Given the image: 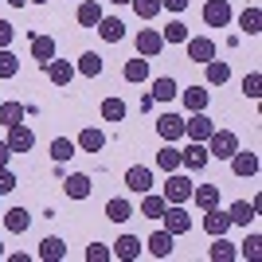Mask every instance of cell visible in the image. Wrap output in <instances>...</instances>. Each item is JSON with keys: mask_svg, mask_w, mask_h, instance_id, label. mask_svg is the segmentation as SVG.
I'll list each match as a JSON object with an SVG mask.
<instances>
[{"mask_svg": "<svg viewBox=\"0 0 262 262\" xmlns=\"http://www.w3.org/2000/svg\"><path fill=\"white\" fill-rule=\"evenodd\" d=\"M157 168H161V172H176V168H180V149H172V141L157 153Z\"/></svg>", "mask_w": 262, "mask_h": 262, "instance_id": "cell-34", "label": "cell"}, {"mask_svg": "<svg viewBox=\"0 0 262 262\" xmlns=\"http://www.w3.org/2000/svg\"><path fill=\"white\" fill-rule=\"evenodd\" d=\"M243 94H247V98H258L262 94V75L258 71H251V75L243 78Z\"/></svg>", "mask_w": 262, "mask_h": 262, "instance_id": "cell-42", "label": "cell"}, {"mask_svg": "<svg viewBox=\"0 0 262 262\" xmlns=\"http://www.w3.org/2000/svg\"><path fill=\"white\" fill-rule=\"evenodd\" d=\"M192 200H196V208H215L219 204V184H196L192 188Z\"/></svg>", "mask_w": 262, "mask_h": 262, "instance_id": "cell-29", "label": "cell"}, {"mask_svg": "<svg viewBox=\"0 0 262 262\" xmlns=\"http://www.w3.org/2000/svg\"><path fill=\"white\" fill-rule=\"evenodd\" d=\"M204 24H208V28H227L231 24V4L227 0H208V4H204Z\"/></svg>", "mask_w": 262, "mask_h": 262, "instance_id": "cell-6", "label": "cell"}, {"mask_svg": "<svg viewBox=\"0 0 262 262\" xmlns=\"http://www.w3.org/2000/svg\"><path fill=\"white\" fill-rule=\"evenodd\" d=\"M12 39H16V28L8 20H0V47H12Z\"/></svg>", "mask_w": 262, "mask_h": 262, "instance_id": "cell-46", "label": "cell"}, {"mask_svg": "<svg viewBox=\"0 0 262 262\" xmlns=\"http://www.w3.org/2000/svg\"><path fill=\"white\" fill-rule=\"evenodd\" d=\"M184 43H188V59H196V63H211L215 59V43H211L208 35H192Z\"/></svg>", "mask_w": 262, "mask_h": 262, "instance_id": "cell-14", "label": "cell"}, {"mask_svg": "<svg viewBox=\"0 0 262 262\" xmlns=\"http://www.w3.org/2000/svg\"><path fill=\"white\" fill-rule=\"evenodd\" d=\"M145 251L153 254V258H168V254H172V235H168V231H153L149 243H145Z\"/></svg>", "mask_w": 262, "mask_h": 262, "instance_id": "cell-21", "label": "cell"}, {"mask_svg": "<svg viewBox=\"0 0 262 262\" xmlns=\"http://www.w3.org/2000/svg\"><path fill=\"white\" fill-rule=\"evenodd\" d=\"M176 94H180V86H176L172 78H157L153 82V102H172Z\"/></svg>", "mask_w": 262, "mask_h": 262, "instance_id": "cell-37", "label": "cell"}, {"mask_svg": "<svg viewBox=\"0 0 262 262\" xmlns=\"http://www.w3.org/2000/svg\"><path fill=\"white\" fill-rule=\"evenodd\" d=\"M0 200H4V196H0Z\"/></svg>", "mask_w": 262, "mask_h": 262, "instance_id": "cell-53", "label": "cell"}, {"mask_svg": "<svg viewBox=\"0 0 262 262\" xmlns=\"http://www.w3.org/2000/svg\"><path fill=\"white\" fill-rule=\"evenodd\" d=\"M39 258L43 262H63L67 258V243L59 239V235H47V239L39 243Z\"/></svg>", "mask_w": 262, "mask_h": 262, "instance_id": "cell-20", "label": "cell"}, {"mask_svg": "<svg viewBox=\"0 0 262 262\" xmlns=\"http://www.w3.org/2000/svg\"><path fill=\"white\" fill-rule=\"evenodd\" d=\"M208 161H211V153H208V145H204V141H188L184 153H180V164H184V168H192V172L208 168Z\"/></svg>", "mask_w": 262, "mask_h": 262, "instance_id": "cell-4", "label": "cell"}, {"mask_svg": "<svg viewBox=\"0 0 262 262\" xmlns=\"http://www.w3.org/2000/svg\"><path fill=\"white\" fill-rule=\"evenodd\" d=\"M211 129H215V125H211V118H204V114H196V118L184 121V137L188 141H208Z\"/></svg>", "mask_w": 262, "mask_h": 262, "instance_id": "cell-16", "label": "cell"}, {"mask_svg": "<svg viewBox=\"0 0 262 262\" xmlns=\"http://www.w3.org/2000/svg\"><path fill=\"white\" fill-rule=\"evenodd\" d=\"M204 145H208V153L215 157V161H231V153L239 149V137H235L231 129H211V137Z\"/></svg>", "mask_w": 262, "mask_h": 262, "instance_id": "cell-1", "label": "cell"}, {"mask_svg": "<svg viewBox=\"0 0 262 262\" xmlns=\"http://www.w3.org/2000/svg\"><path fill=\"white\" fill-rule=\"evenodd\" d=\"M161 39H164V43H184V39H188V28H184L180 20H172V24L161 32Z\"/></svg>", "mask_w": 262, "mask_h": 262, "instance_id": "cell-40", "label": "cell"}, {"mask_svg": "<svg viewBox=\"0 0 262 262\" xmlns=\"http://www.w3.org/2000/svg\"><path fill=\"white\" fill-rule=\"evenodd\" d=\"M8 4H12V8H24V4H28V0H8Z\"/></svg>", "mask_w": 262, "mask_h": 262, "instance_id": "cell-49", "label": "cell"}, {"mask_svg": "<svg viewBox=\"0 0 262 262\" xmlns=\"http://www.w3.org/2000/svg\"><path fill=\"white\" fill-rule=\"evenodd\" d=\"M35 145V133L24 125V121H16V125H8V149L12 153H28Z\"/></svg>", "mask_w": 262, "mask_h": 262, "instance_id": "cell-10", "label": "cell"}, {"mask_svg": "<svg viewBox=\"0 0 262 262\" xmlns=\"http://www.w3.org/2000/svg\"><path fill=\"white\" fill-rule=\"evenodd\" d=\"M98 20H102V4L82 0V4H78V24H82V28H98Z\"/></svg>", "mask_w": 262, "mask_h": 262, "instance_id": "cell-32", "label": "cell"}, {"mask_svg": "<svg viewBox=\"0 0 262 262\" xmlns=\"http://www.w3.org/2000/svg\"><path fill=\"white\" fill-rule=\"evenodd\" d=\"M208 258H211V262H235V258H239V247H235V243H227L223 235H215V247L208 251Z\"/></svg>", "mask_w": 262, "mask_h": 262, "instance_id": "cell-26", "label": "cell"}, {"mask_svg": "<svg viewBox=\"0 0 262 262\" xmlns=\"http://www.w3.org/2000/svg\"><path fill=\"white\" fill-rule=\"evenodd\" d=\"M75 145L82 149V153H102V149H106V133L102 129H82Z\"/></svg>", "mask_w": 262, "mask_h": 262, "instance_id": "cell-23", "label": "cell"}, {"mask_svg": "<svg viewBox=\"0 0 262 262\" xmlns=\"http://www.w3.org/2000/svg\"><path fill=\"white\" fill-rule=\"evenodd\" d=\"M102 118L106 121H125V102L121 98H106L102 102Z\"/></svg>", "mask_w": 262, "mask_h": 262, "instance_id": "cell-39", "label": "cell"}, {"mask_svg": "<svg viewBox=\"0 0 262 262\" xmlns=\"http://www.w3.org/2000/svg\"><path fill=\"white\" fill-rule=\"evenodd\" d=\"M16 184H20V180H16V172H12L8 164H4V168H0V196H8Z\"/></svg>", "mask_w": 262, "mask_h": 262, "instance_id": "cell-45", "label": "cell"}, {"mask_svg": "<svg viewBox=\"0 0 262 262\" xmlns=\"http://www.w3.org/2000/svg\"><path fill=\"white\" fill-rule=\"evenodd\" d=\"M164 208H168V204H164V196H157L153 188H149V192H145V200H141V215H145V219H161Z\"/></svg>", "mask_w": 262, "mask_h": 262, "instance_id": "cell-30", "label": "cell"}, {"mask_svg": "<svg viewBox=\"0 0 262 262\" xmlns=\"http://www.w3.org/2000/svg\"><path fill=\"white\" fill-rule=\"evenodd\" d=\"M125 184H129V192L145 196V192L153 188V168H145V164H133L129 172H125Z\"/></svg>", "mask_w": 262, "mask_h": 262, "instance_id": "cell-13", "label": "cell"}, {"mask_svg": "<svg viewBox=\"0 0 262 262\" xmlns=\"http://www.w3.org/2000/svg\"><path fill=\"white\" fill-rule=\"evenodd\" d=\"M157 133H161V141H180L184 137V118L180 114H161L157 118Z\"/></svg>", "mask_w": 262, "mask_h": 262, "instance_id": "cell-8", "label": "cell"}, {"mask_svg": "<svg viewBox=\"0 0 262 262\" xmlns=\"http://www.w3.org/2000/svg\"><path fill=\"white\" fill-rule=\"evenodd\" d=\"M204 75H208V86H223L231 78V67L223 59H211V63H204Z\"/></svg>", "mask_w": 262, "mask_h": 262, "instance_id": "cell-28", "label": "cell"}, {"mask_svg": "<svg viewBox=\"0 0 262 262\" xmlns=\"http://www.w3.org/2000/svg\"><path fill=\"white\" fill-rule=\"evenodd\" d=\"M192 180H188V176H180V172H168V180H164V204H188V200H192Z\"/></svg>", "mask_w": 262, "mask_h": 262, "instance_id": "cell-2", "label": "cell"}, {"mask_svg": "<svg viewBox=\"0 0 262 262\" xmlns=\"http://www.w3.org/2000/svg\"><path fill=\"white\" fill-rule=\"evenodd\" d=\"M32 4H47V0H32Z\"/></svg>", "mask_w": 262, "mask_h": 262, "instance_id": "cell-52", "label": "cell"}, {"mask_svg": "<svg viewBox=\"0 0 262 262\" xmlns=\"http://www.w3.org/2000/svg\"><path fill=\"white\" fill-rule=\"evenodd\" d=\"M161 223H164V231H168L172 239L192 231V215L184 211V204H168V208H164V215H161Z\"/></svg>", "mask_w": 262, "mask_h": 262, "instance_id": "cell-3", "label": "cell"}, {"mask_svg": "<svg viewBox=\"0 0 262 262\" xmlns=\"http://www.w3.org/2000/svg\"><path fill=\"white\" fill-rule=\"evenodd\" d=\"M231 172H235V176H243V180H247V176H254V172H258V153L235 149V153H231Z\"/></svg>", "mask_w": 262, "mask_h": 262, "instance_id": "cell-11", "label": "cell"}, {"mask_svg": "<svg viewBox=\"0 0 262 262\" xmlns=\"http://www.w3.org/2000/svg\"><path fill=\"white\" fill-rule=\"evenodd\" d=\"M110 4H129V0H110Z\"/></svg>", "mask_w": 262, "mask_h": 262, "instance_id": "cell-50", "label": "cell"}, {"mask_svg": "<svg viewBox=\"0 0 262 262\" xmlns=\"http://www.w3.org/2000/svg\"><path fill=\"white\" fill-rule=\"evenodd\" d=\"M98 35H102V43H121V39H125V24H121V16H102V20H98Z\"/></svg>", "mask_w": 262, "mask_h": 262, "instance_id": "cell-15", "label": "cell"}, {"mask_svg": "<svg viewBox=\"0 0 262 262\" xmlns=\"http://www.w3.org/2000/svg\"><path fill=\"white\" fill-rule=\"evenodd\" d=\"M0 258H4V243H0Z\"/></svg>", "mask_w": 262, "mask_h": 262, "instance_id": "cell-51", "label": "cell"}, {"mask_svg": "<svg viewBox=\"0 0 262 262\" xmlns=\"http://www.w3.org/2000/svg\"><path fill=\"white\" fill-rule=\"evenodd\" d=\"M254 208H258L254 200H235L227 215H231V223H239V227H247V223H254Z\"/></svg>", "mask_w": 262, "mask_h": 262, "instance_id": "cell-24", "label": "cell"}, {"mask_svg": "<svg viewBox=\"0 0 262 262\" xmlns=\"http://www.w3.org/2000/svg\"><path fill=\"white\" fill-rule=\"evenodd\" d=\"M12 161V149H8V141H0V168Z\"/></svg>", "mask_w": 262, "mask_h": 262, "instance_id": "cell-48", "label": "cell"}, {"mask_svg": "<svg viewBox=\"0 0 262 262\" xmlns=\"http://www.w3.org/2000/svg\"><path fill=\"white\" fill-rule=\"evenodd\" d=\"M204 231H208L211 239H215V235H227V231H231V215H227V211H219V204H215V208H204Z\"/></svg>", "mask_w": 262, "mask_h": 262, "instance_id": "cell-9", "label": "cell"}, {"mask_svg": "<svg viewBox=\"0 0 262 262\" xmlns=\"http://www.w3.org/2000/svg\"><path fill=\"white\" fill-rule=\"evenodd\" d=\"M161 51H164L161 32H157V28H145V32L137 35V55H141V59H157Z\"/></svg>", "mask_w": 262, "mask_h": 262, "instance_id": "cell-7", "label": "cell"}, {"mask_svg": "<svg viewBox=\"0 0 262 262\" xmlns=\"http://www.w3.org/2000/svg\"><path fill=\"white\" fill-rule=\"evenodd\" d=\"M176 98H184V106L192 110V114H204V110H208V102H211V90H208V86H184Z\"/></svg>", "mask_w": 262, "mask_h": 262, "instance_id": "cell-12", "label": "cell"}, {"mask_svg": "<svg viewBox=\"0 0 262 262\" xmlns=\"http://www.w3.org/2000/svg\"><path fill=\"white\" fill-rule=\"evenodd\" d=\"M262 251V235H247V243L239 247V258H258Z\"/></svg>", "mask_w": 262, "mask_h": 262, "instance_id": "cell-43", "label": "cell"}, {"mask_svg": "<svg viewBox=\"0 0 262 262\" xmlns=\"http://www.w3.org/2000/svg\"><path fill=\"white\" fill-rule=\"evenodd\" d=\"M145 78H149V59H141V55L129 59L125 63V82H145Z\"/></svg>", "mask_w": 262, "mask_h": 262, "instance_id": "cell-36", "label": "cell"}, {"mask_svg": "<svg viewBox=\"0 0 262 262\" xmlns=\"http://www.w3.org/2000/svg\"><path fill=\"white\" fill-rule=\"evenodd\" d=\"M4 227H8L12 235H24V231L32 227V215H28L24 208H8L4 211Z\"/></svg>", "mask_w": 262, "mask_h": 262, "instance_id": "cell-25", "label": "cell"}, {"mask_svg": "<svg viewBox=\"0 0 262 262\" xmlns=\"http://www.w3.org/2000/svg\"><path fill=\"white\" fill-rule=\"evenodd\" d=\"M106 258H114L106 243H90V247H86V262H106Z\"/></svg>", "mask_w": 262, "mask_h": 262, "instance_id": "cell-44", "label": "cell"}, {"mask_svg": "<svg viewBox=\"0 0 262 262\" xmlns=\"http://www.w3.org/2000/svg\"><path fill=\"white\" fill-rule=\"evenodd\" d=\"M110 254L121 258V262H133V258H141V254H145V243L137 239V235H121V239L110 247Z\"/></svg>", "mask_w": 262, "mask_h": 262, "instance_id": "cell-5", "label": "cell"}, {"mask_svg": "<svg viewBox=\"0 0 262 262\" xmlns=\"http://www.w3.org/2000/svg\"><path fill=\"white\" fill-rule=\"evenodd\" d=\"M75 149H78L75 141H67V137H55V141H51V161H55V164H67L71 157H75Z\"/></svg>", "mask_w": 262, "mask_h": 262, "instance_id": "cell-35", "label": "cell"}, {"mask_svg": "<svg viewBox=\"0 0 262 262\" xmlns=\"http://www.w3.org/2000/svg\"><path fill=\"white\" fill-rule=\"evenodd\" d=\"M16 75H20V59L8 47H0V78H16Z\"/></svg>", "mask_w": 262, "mask_h": 262, "instance_id": "cell-38", "label": "cell"}, {"mask_svg": "<svg viewBox=\"0 0 262 262\" xmlns=\"http://www.w3.org/2000/svg\"><path fill=\"white\" fill-rule=\"evenodd\" d=\"M106 219H114V223H125V219H133V204H129V200H121V196L106 200Z\"/></svg>", "mask_w": 262, "mask_h": 262, "instance_id": "cell-27", "label": "cell"}, {"mask_svg": "<svg viewBox=\"0 0 262 262\" xmlns=\"http://www.w3.org/2000/svg\"><path fill=\"white\" fill-rule=\"evenodd\" d=\"M239 28H243L247 35H258V32H262V12H258V4L243 8V16H239Z\"/></svg>", "mask_w": 262, "mask_h": 262, "instance_id": "cell-31", "label": "cell"}, {"mask_svg": "<svg viewBox=\"0 0 262 262\" xmlns=\"http://www.w3.org/2000/svg\"><path fill=\"white\" fill-rule=\"evenodd\" d=\"M43 71H47V78H51L55 86H67V82L75 78V63H67V59H51Z\"/></svg>", "mask_w": 262, "mask_h": 262, "instance_id": "cell-18", "label": "cell"}, {"mask_svg": "<svg viewBox=\"0 0 262 262\" xmlns=\"http://www.w3.org/2000/svg\"><path fill=\"white\" fill-rule=\"evenodd\" d=\"M161 8H168V12H184V8H188V0H161Z\"/></svg>", "mask_w": 262, "mask_h": 262, "instance_id": "cell-47", "label": "cell"}, {"mask_svg": "<svg viewBox=\"0 0 262 262\" xmlns=\"http://www.w3.org/2000/svg\"><path fill=\"white\" fill-rule=\"evenodd\" d=\"M32 59L39 67H47L55 59V39H51V35H32Z\"/></svg>", "mask_w": 262, "mask_h": 262, "instance_id": "cell-19", "label": "cell"}, {"mask_svg": "<svg viewBox=\"0 0 262 262\" xmlns=\"http://www.w3.org/2000/svg\"><path fill=\"white\" fill-rule=\"evenodd\" d=\"M16 121H24V102H4L0 98V125L8 129V125H16Z\"/></svg>", "mask_w": 262, "mask_h": 262, "instance_id": "cell-33", "label": "cell"}, {"mask_svg": "<svg viewBox=\"0 0 262 262\" xmlns=\"http://www.w3.org/2000/svg\"><path fill=\"white\" fill-rule=\"evenodd\" d=\"M102 55L98 51H86V55H78V63H75V75H86V78H98L102 75Z\"/></svg>", "mask_w": 262, "mask_h": 262, "instance_id": "cell-22", "label": "cell"}, {"mask_svg": "<svg viewBox=\"0 0 262 262\" xmlns=\"http://www.w3.org/2000/svg\"><path fill=\"white\" fill-rule=\"evenodd\" d=\"M90 188H94V184H90V176H82V172H71V176L63 180L67 200H86V196H90Z\"/></svg>", "mask_w": 262, "mask_h": 262, "instance_id": "cell-17", "label": "cell"}, {"mask_svg": "<svg viewBox=\"0 0 262 262\" xmlns=\"http://www.w3.org/2000/svg\"><path fill=\"white\" fill-rule=\"evenodd\" d=\"M133 4V12L141 16V20H153L157 12H161V0H129Z\"/></svg>", "mask_w": 262, "mask_h": 262, "instance_id": "cell-41", "label": "cell"}]
</instances>
